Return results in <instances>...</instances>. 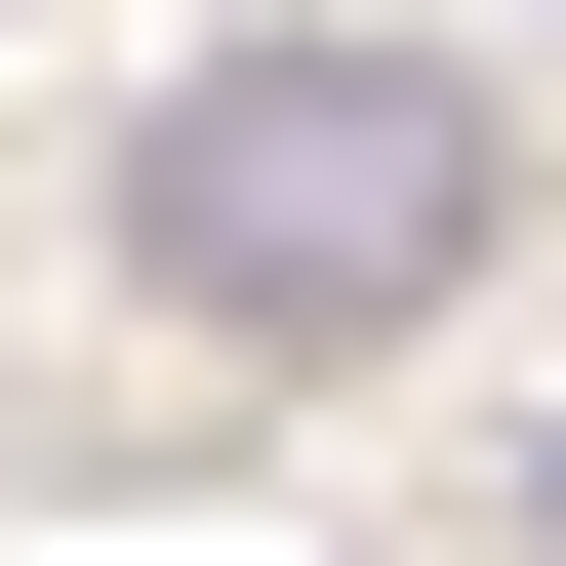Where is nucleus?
I'll list each match as a JSON object with an SVG mask.
<instances>
[{"label":"nucleus","instance_id":"1","mask_svg":"<svg viewBox=\"0 0 566 566\" xmlns=\"http://www.w3.org/2000/svg\"><path fill=\"white\" fill-rule=\"evenodd\" d=\"M122 243H163V324H243V365H365V324H446V283L526 243V122H485L446 41H202L163 163H122Z\"/></svg>","mask_w":566,"mask_h":566}]
</instances>
